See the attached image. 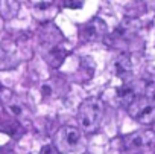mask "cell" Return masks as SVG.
<instances>
[{"label": "cell", "mask_w": 155, "mask_h": 154, "mask_svg": "<svg viewBox=\"0 0 155 154\" xmlns=\"http://www.w3.org/2000/svg\"><path fill=\"white\" fill-rule=\"evenodd\" d=\"M82 145V133L79 128L65 125L62 127L56 134V148L62 152L68 151H78Z\"/></svg>", "instance_id": "obj_4"}, {"label": "cell", "mask_w": 155, "mask_h": 154, "mask_svg": "<svg viewBox=\"0 0 155 154\" xmlns=\"http://www.w3.org/2000/svg\"><path fill=\"white\" fill-rule=\"evenodd\" d=\"M62 6L68 9H79L84 6V3L82 2H62Z\"/></svg>", "instance_id": "obj_13"}, {"label": "cell", "mask_w": 155, "mask_h": 154, "mask_svg": "<svg viewBox=\"0 0 155 154\" xmlns=\"http://www.w3.org/2000/svg\"><path fill=\"white\" fill-rule=\"evenodd\" d=\"M107 32H108L107 23L102 19L94 17L81 26L79 35L84 43H93V41H101L107 35Z\"/></svg>", "instance_id": "obj_5"}, {"label": "cell", "mask_w": 155, "mask_h": 154, "mask_svg": "<svg viewBox=\"0 0 155 154\" xmlns=\"http://www.w3.org/2000/svg\"><path fill=\"white\" fill-rule=\"evenodd\" d=\"M153 143H155V131L152 130H138L122 137V146L128 152L147 149Z\"/></svg>", "instance_id": "obj_2"}, {"label": "cell", "mask_w": 155, "mask_h": 154, "mask_svg": "<svg viewBox=\"0 0 155 154\" xmlns=\"http://www.w3.org/2000/svg\"><path fill=\"white\" fill-rule=\"evenodd\" d=\"M8 108H9V111H11L12 115H15V116H21V115H23V111H25V107H23L20 102H17V101L9 102Z\"/></svg>", "instance_id": "obj_10"}, {"label": "cell", "mask_w": 155, "mask_h": 154, "mask_svg": "<svg viewBox=\"0 0 155 154\" xmlns=\"http://www.w3.org/2000/svg\"><path fill=\"white\" fill-rule=\"evenodd\" d=\"M105 115V104L101 98H87L78 108V124L85 133H96Z\"/></svg>", "instance_id": "obj_1"}, {"label": "cell", "mask_w": 155, "mask_h": 154, "mask_svg": "<svg viewBox=\"0 0 155 154\" xmlns=\"http://www.w3.org/2000/svg\"><path fill=\"white\" fill-rule=\"evenodd\" d=\"M53 3L52 2H35L34 3V6H37V8H40V9H47L49 6H52Z\"/></svg>", "instance_id": "obj_14"}, {"label": "cell", "mask_w": 155, "mask_h": 154, "mask_svg": "<svg viewBox=\"0 0 155 154\" xmlns=\"http://www.w3.org/2000/svg\"><path fill=\"white\" fill-rule=\"evenodd\" d=\"M18 2H0V14L3 19H12L17 15Z\"/></svg>", "instance_id": "obj_9"}, {"label": "cell", "mask_w": 155, "mask_h": 154, "mask_svg": "<svg viewBox=\"0 0 155 154\" xmlns=\"http://www.w3.org/2000/svg\"><path fill=\"white\" fill-rule=\"evenodd\" d=\"M40 154H61V151L56 148L55 143H47L40 149Z\"/></svg>", "instance_id": "obj_11"}, {"label": "cell", "mask_w": 155, "mask_h": 154, "mask_svg": "<svg viewBox=\"0 0 155 154\" xmlns=\"http://www.w3.org/2000/svg\"><path fill=\"white\" fill-rule=\"evenodd\" d=\"M67 56V50L61 46H52L47 52V63L52 66V67H61V64L64 63Z\"/></svg>", "instance_id": "obj_8"}, {"label": "cell", "mask_w": 155, "mask_h": 154, "mask_svg": "<svg viewBox=\"0 0 155 154\" xmlns=\"http://www.w3.org/2000/svg\"><path fill=\"white\" fill-rule=\"evenodd\" d=\"M114 73L122 81H128L132 76V63L128 53H120L114 60Z\"/></svg>", "instance_id": "obj_6"}, {"label": "cell", "mask_w": 155, "mask_h": 154, "mask_svg": "<svg viewBox=\"0 0 155 154\" xmlns=\"http://www.w3.org/2000/svg\"><path fill=\"white\" fill-rule=\"evenodd\" d=\"M144 96H146V98L155 105V83H152V84H149V86L146 87Z\"/></svg>", "instance_id": "obj_12"}, {"label": "cell", "mask_w": 155, "mask_h": 154, "mask_svg": "<svg viewBox=\"0 0 155 154\" xmlns=\"http://www.w3.org/2000/svg\"><path fill=\"white\" fill-rule=\"evenodd\" d=\"M126 110L134 121L143 125H150L155 122V105L144 95H140Z\"/></svg>", "instance_id": "obj_3"}, {"label": "cell", "mask_w": 155, "mask_h": 154, "mask_svg": "<svg viewBox=\"0 0 155 154\" xmlns=\"http://www.w3.org/2000/svg\"><path fill=\"white\" fill-rule=\"evenodd\" d=\"M138 96H140V95H138V92L135 90V87H134L132 84H123V86L119 89V92H117L119 102H120L125 108H128Z\"/></svg>", "instance_id": "obj_7"}]
</instances>
